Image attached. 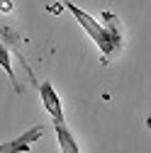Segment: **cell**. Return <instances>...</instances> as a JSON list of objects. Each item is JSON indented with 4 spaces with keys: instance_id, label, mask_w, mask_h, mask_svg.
<instances>
[{
    "instance_id": "1",
    "label": "cell",
    "mask_w": 151,
    "mask_h": 153,
    "mask_svg": "<svg viewBox=\"0 0 151 153\" xmlns=\"http://www.w3.org/2000/svg\"><path fill=\"white\" fill-rule=\"evenodd\" d=\"M66 10H71V15L78 20V25L85 29V34L98 44V49L102 51V59L105 61L117 49H122V27H120L117 17L112 12H102V22H105V27H102L100 22H95L88 12H83L78 5H73V3H66Z\"/></svg>"
},
{
    "instance_id": "2",
    "label": "cell",
    "mask_w": 151,
    "mask_h": 153,
    "mask_svg": "<svg viewBox=\"0 0 151 153\" xmlns=\"http://www.w3.org/2000/svg\"><path fill=\"white\" fill-rule=\"evenodd\" d=\"M42 134H44V126L42 124H37L32 129H27L25 134H20L17 139L7 141V143H0V153H17V151H32V143L37 139H42Z\"/></svg>"
},
{
    "instance_id": "3",
    "label": "cell",
    "mask_w": 151,
    "mask_h": 153,
    "mask_svg": "<svg viewBox=\"0 0 151 153\" xmlns=\"http://www.w3.org/2000/svg\"><path fill=\"white\" fill-rule=\"evenodd\" d=\"M39 97H42L44 109L51 114V119H54V122H64L61 100H59V95H56V90H54L51 83H42V85H39Z\"/></svg>"
},
{
    "instance_id": "4",
    "label": "cell",
    "mask_w": 151,
    "mask_h": 153,
    "mask_svg": "<svg viewBox=\"0 0 151 153\" xmlns=\"http://www.w3.org/2000/svg\"><path fill=\"white\" fill-rule=\"evenodd\" d=\"M54 131H56V139H59V146H61L64 153H78L81 151L78 143H76V139H73V134L66 129L64 122H54Z\"/></svg>"
},
{
    "instance_id": "5",
    "label": "cell",
    "mask_w": 151,
    "mask_h": 153,
    "mask_svg": "<svg viewBox=\"0 0 151 153\" xmlns=\"http://www.w3.org/2000/svg\"><path fill=\"white\" fill-rule=\"evenodd\" d=\"M0 68L7 73V78L15 83V68H12V59H10V49L0 42Z\"/></svg>"
}]
</instances>
